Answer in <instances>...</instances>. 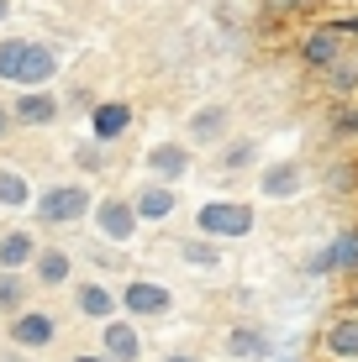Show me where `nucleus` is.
<instances>
[{
	"instance_id": "8",
	"label": "nucleus",
	"mask_w": 358,
	"mask_h": 362,
	"mask_svg": "<svg viewBox=\"0 0 358 362\" xmlns=\"http://www.w3.org/2000/svg\"><path fill=\"white\" fill-rule=\"evenodd\" d=\"M301 179H306L301 163H274V168L264 173V199H285V194H295V189H301Z\"/></svg>"
},
{
	"instance_id": "31",
	"label": "nucleus",
	"mask_w": 358,
	"mask_h": 362,
	"mask_svg": "<svg viewBox=\"0 0 358 362\" xmlns=\"http://www.w3.org/2000/svg\"><path fill=\"white\" fill-rule=\"evenodd\" d=\"M6 6H11V0H0V16H6Z\"/></svg>"
},
{
	"instance_id": "13",
	"label": "nucleus",
	"mask_w": 358,
	"mask_h": 362,
	"mask_svg": "<svg viewBox=\"0 0 358 362\" xmlns=\"http://www.w3.org/2000/svg\"><path fill=\"white\" fill-rule=\"evenodd\" d=\"M221 132H227V110H221V105H206V110L190 116V136H195V142H216Z\"/></svg>"
},
{
	"instance_id": "19",
	"label": "nucleus",
	"mask_w": 358,
	"mask_h": 362,
	"mask_svg": "<svg viewBox=\"0 0 358 362\" xmlns=\"http://www.w3.org/2000/svg\"><path fill=\"white\" fill-rule=\"evenodd\" d=\"M79 310H84V315H111V310H116V299H111V289L90 284V289H79Z\"/></svg>"
},
{
	"instance_id": "30",
	"label": "nucleus",
	"mask_w": 358,
	"mask_h": 362,
	"mask_svg": "<svg viewBox=\"0 0 358 362\" xmlns=\"http://www.w3.org/2000/svg\"><path fill=\"white\" fill-rule=\"evenodd\" d=\"M290 6H311V0H290Z\"/></svg>"
},
{
	"instance_id": "3",
	"label": "nucleus",
	"mask_w": 358,
	"mask_h": 362,
	"mask_svg": "<svg viewBox=\"0 0 358 362\" xmlns=\"http://www.w3.org/2000/svg\"><path fill=\"white\" fill-rule=\"evenodd\" d=\"M322 352L337 357V362H358V310L337 315V320L322 331Z\"/></svg>"
},
{
	"instance_id": "14",
	"label": "nucleus",
	"mask_w": 358,
	"mask_h": 362,
	"mask_svg": "<svg viewBox=\"0 0 358 362\" xmlns=\"http://www.w3.org/2000/svg\"><path fill=\"white\" fill-rule=\"evenodd\" d=\"M169 210H174V189H169V184H153V189L138 194V216L142 221H164Z\"/></svg>"
},
{
	"instance_id": "32",
	"label": "nucleus",
	"mask_w": 358,
	"mask_h": 362,
	"mask_svg": "<svg viewBox=\"0 0 358 362\" xmlns=\"http://www.w3.org/2000/svg\"><path fill=\"white\" fill-rule=\"evenodd\" d=\"M353 310H358V294H353Z\"/></svg>"
},
{
	"instance_id": "10",
	"label": "nucleus",
	"mask_w": 358,
	"mask_h": 362,
	"mask_svg": "<svg viewBox=\"0 0 358 362\" xmlns=\"http://www.w3.org/2000/svg\"><path fill=\"white\" fill-rule=\"evenodd\" d=\"M11 341L16 346H47L53 341V320L47 315H21L16 326H11Z\"/></svg>"
},
{
	"instance_id": "7",
	"label": "nucleus",
	"mask_w": 358,
	"mask_h": 362,
	"mask_svg": "<svg viewBox=\"0 0 358 362\" xmlns=\"http://www.w3.org/2000/svg\"><path fill=\"white\" fill-rule=\"evenodd\" d=\"M53 53L47 47H37V42H27V53H21V69H16V84H47L53 79Z\"/></svg>"
},
{
	"instance_id": "12",
	"label": "nucleus",
	"mask_w": 358,
	"mask_h": 362,
	"mask_svg": "<svg viewBox=\"0 0 358 362\" xmlns=\"http://www.w3.org/2000/svg\"><path fill=\"white\" fill-rule=\"evenodd\" d=\"M147 168L164 173V179H179V173L190 168V158H184L179 142H164V147H153V153H147Z\"/></svg>"
},
{
	"instance_id": "17",
	"label": "nucleus",
	"mask_w": 358,
	"mask_h": 362,
	"mask_svg": "<svg viewBox=\"0 0 358 362\" xmlns=\"http://www.w3.org/2000/svg\"><path fill=\"white\" fill-rule=\"evenodd\" d=\"M58 116V105L47 95H27V100H16V121H27V127H43V121H53Z\"/></svg>"
},
{
	"instance_id": "23",
	"label": "nucleus",
	"mask_w": 358,
	"mask_h": 362,
	"mask_svg": "<svg viewBox=\"0 0 358 362\" xmlns=\"http://www.w3.org/2000/svg\"><path fill=\"white\" fill-rule=\"evenodd\" d=\"M11 305H21V279H16V273L0 279V310H11Z\"/></svg>"
},
{
	"instance_id": "21",
	"label": "nucleus",
	"mask_w": 358,
	"mask_h": 362,
	"mask_svg": "<svg viewBox=\"0 0 358 362\" xmlns=\"http://www.w3.org/2000/svg\"><path fill=\"white\" fill-rule=\"evenodd\" d=\"M21 53H27V42H0V79H11V84H16Z\"/></svg>"
},
{
	"instance_id": "26",
	"label": "nucleus",
	"mask_w": 358,
	"mask_h": 362,
	"mask_svg": "<svg viewBox=\"0 0 358 362\" xmlns=\"http://www.w3.org/2000/svg\"><path fill=\"white\" fill-rule=\"evenodd\" d=\"M337 127L348 132V136H358V110H342V116H337Z\"/></svg>"
},
{
	"instance_id": "2",
	"label": "nucleus",
	"mask_w": 358,
	"mask_h": 362,
	"mask_svg": "<svg viewBox=\"0 0 358 362\" xmlns=\"http://www.w3.org/2000/svg\"><path fill=\"white\" fill-rule=\"evenodd\" d=\"M84 210H90V194H84L79 184H58V189H47L37 199V216H43L47 226H69V221H79Z\"/></svg>"
},
{
	"instance_id": "25",
	"label": "nucleus",
	"mask_w": 358,
	"mask_h": 362,
	"mask_svg": "<svg viewBox=\"0 0 358 362\" xmlns=\"http://www.w3.org/2000/svg\"><path fill=\"white\" fill-rule=\"evenodd\" d=\"M248 158H253V142H232L221 163H227V168H242V163H248Z\"/></svg>"
},
{
	"instance_id": "20",
	"label": "nucleus",
	"mask_w": 358,
	"mask_h": 362,
	"mask_svg": "<svg viewBox=\"0 0 358 362\" xmlns=\"http://www.w3.org/2000/svg\"><path fill=\"white\" fill-rule=\"evenodd\" d=\"M0 205H27V179L0 168Z\"/></svg>"
},
{
	"instance_id": "29",
	"label": "nucleus",
	"mask_w": 358,
	"mask_h": 362,
	"mask_svg": "<svg viewBox=\"0 0 358 362\" xmlns=\"http://www.w3.org/2000/svg\"><path fill=\"white\" fill-rule=\"evenodd\" d=\"M169 362H195V357H169Z\"/></svg>"
},
{
	"instance_id": "6",
	"label": "nucleus",
	"mask_w": 358,
	"mask_h": 362,
	"mask_svg": "<svg viewBox=\"0 0 358 362\" xmlns=\"http://www.w3.org/2000/svg\"><path fill=\"white\" fill-rule=\"evenodd\" d=\"M138 221H142L138 205H127V199H106V205H101V231L111 236V242H127Z\"/></svg>"
},
{
	"instance_id": "11",
	"label": "nucleus",
	"mask_w": 358,
	"mask_h": 362,
	"mask_svg": "<svg viewBox=\"0 0 358 362\" xmlns=\"http://www.w3.org/2000/svg\"><path fill=\"white\" fill-rule=\"evenodd\" d=\"M138 352H142V341L132 326H106V357L111 362H138Z\"/></svg>"
},
{
	"instance_id": "28",
	"label": "nucleus",
	"mask_w": 358,
	"mask_h": 362,
	"mask_svg": "<svg viewBox=\"0 0 358 362\" xmlns=\"http://www.w3.org/2000/svg\"><path fill=\"white\" fill-rule=\"evenodd\" d=\"M74 362H111V357H74Z\"/></svg>"
},
{
	"instance_id": "4",
	"label": "nucleus",
	"mask_w": 358,
	"mask_h": 362,
	"mask_svg": "<svg viewBox=\"0 0 358 362\" xmlns=\"http://www.w3.org/2000/svg\"><path fill=\"white\" fill-rule=\"evenodd\" d=\"M337 47H342V32L337 27H316L311 37H306V47H301V58H306V64H311V69H332V64H337Z\"/></svg>"
},
{
	"instance_id": "15",
	"label": "nucleus",
	"mask_w": 358,
	"mask_h": 362,
	"mask_svg": "<svg viewBox=\"0 0 358 362\" xmlns=\"http://www.w3.org/2000/svg\"><path fill=\"white\" fill-rule=\"evenodd\" d=\"M32 257H37V247H32L27 231H6L0 236V263L6 268H21V263H32Z\"/></svg>"
},
{
	"instance_id": "1",
	"label": "nucleus",
	"mask_w": 358,
	"mask_h": 362,
	"mask_svg": "<svg viewBox=\"0 0 358 362\" xmlns=\"http://www.w3.org/2000/svg\"><path fill=\"white\" fill-rule=\"evenodd\" d=\"M195 226L206 236H216V242H237V236L253 231V205H242V199H206L195 210Z\"/></svg>"
},
{
	"instance_id": "24",
	"label": "nucleus",
	"mask_w": 358,
	"mask_h": 362,
	"mask_svg": "<svg viewBox=\"0 0 358 362\" xmlns=\"http://www.w3.org/2000/svg\"><path fill=\"white\" fill-rule=\"evenodd\" d=\"M232 352H264V336H258V331H237V336H232Z\"/></svg>"
},
{
	"instance_id": "16",
	"label": "nucleus",
	"mask_w": 358,
	"mask_h": 362,
	"mask_svg": "<svg viewBox=\"0 0 358 362\" xmlns=\"http://www.w3.org/2000/svg\"><path fill=\"white\" fill-rule=\"evenodd\" d=\"M127 127H132V110L127 105H101V110H95V136H101V142L121 136Z\"/></svg>"
},
{
	"instance_id": "18",
	"label": "nucleus",
	"mask_w": 358,
	"mask_h": 362,
	"mask_svg": "<svg viewBox=\"0 0 358 362\" xmlns=\"http://www.w3.org/2000/svg\"><path fill=\"white\" fill-rule=\"evenodd\" d=\"M37 279H43V284H64L69 279V257L58 252V247H53V252H37Z\"/></svg>"
},
{
	"instance_id": "5",
	"label": "nucleus",
	"mask_w": 358,
	"mask_h": 362,
	"mask_svg": "<svg viewBox=\"0 0 358 362\" xmlns=\"http://www.w3.org/2000/svg\"><path fill=\"white\" fill-rule=\"evenodd\" d=\"M121 299H127L132 315H164V310H169V289H164V284H147V279L127 284V294H121Z\"/></svg>"
},
{
	"instance_id": "27",
	"label": "nucleus",
	"mask_w": 358,
	"mask_h": 362,
	"mask_svg": "<svg viewBox=\"0 0 358 362\" xmlns=\"http://www.w3.org/2000/svg\"><path fill=\"white\" fill-rule=\"evenodd\" d=\"M6 127H11V110H6V105H0V132H6Z\"/></svg>"
},
{
	"instance_id": "9",
	"label": "nucleus",
	"mask_w": 358,
	"mask_h": 362,
	"mask_svg": "<svg viewBox=\"0 0 358 362\" xmlns=\"http://www.w3.org/2000/svg\"><path fill=\"white\" fill-rule=\"evenodd\" d=\"M353 263H358V231H342V236L327 247L322 257H316L311 268H316V273H327V268H353Z\"/></svg>"
},
{
	"instance_id": "22",
	"label": "nucleus",
	"mask_w": 358,
	"mask_h": 362,
	"mask_svg": "<svg viewBox=\"0 0 358 362\" xmlns=\"http://www.w3.org/2000/svg\"><path fill=\"white\" fill-rule=\"evenodd\" d=\"M327 84H332L337 95H348L353 84H358V69H342V64H332V69H327Z\"/></svg>"
}]
</instances>
